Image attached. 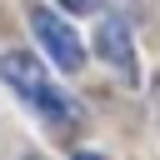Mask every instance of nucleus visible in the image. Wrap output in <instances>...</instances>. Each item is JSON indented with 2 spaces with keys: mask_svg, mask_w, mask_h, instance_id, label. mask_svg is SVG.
<instances>
[{
  "mask_svg": "<svg viewBox=\"0 0 160 160\" xmlns=\"http://www.w3.org/2000/svg\"><path fill=\"white\" fill-rule=\"evenodd\" d=\"M95 50L125 75V80H135V55H130V30L120 25V15H105L100 20V30H95Z\"/></svg>",
  "mask_w": 160,
  "mask_h": 160,
  "instance_id": "7ed1b4c3",
  "label": "nucleus"
},
{
  "mask_svg": "<svg viewBox=\"0 0 160 160\" xmlns=\"http://www.w3.org/2000/svg\"><path fill=\"white\" fill-rule=\"evenodd\" d=\"M75 160H105V155H95V150H85V155H75Z\"/></svg>",
  "mask_w": 160,
  "mask_h": 160,
  "instance_id": "39448f33",
  "label": "nucleus"
},
{
  "mask_svg": "<svg viewBox=\"0 0 160 160\" xmlns=\"http://www.w3.org/2000/svg\"><path fill=\"white\" fill-rule=\"evenodd\" d=\"M0 80H5L10 90H20V95L45 115V120H70V100L50 90V80H45V70H40L35 55H25V50L0 55Z\"/></svg>",
  "mask_w": 160,
  "mask_h": 160,
  "instance_id": "f257e3e1",
  "label": "nucleus"
},
{
  "mask_svg": "<svg viewBox=\"0 0 160 160\" xmlns=\"http://www.w3.org/2000/svg\"><path fill=\"white\" fill-rule=\"evenodd\" d=\"M30 30H35V35H40V45L55 55V65H60V70H80L85 50H80L75 30H70L60 15H50V10H30Z\"/></svg>",
  "mask_w": 160,
  "mask_h": 160,
  "instance_id": "f03ea898",
  "label": "nucleus"
},
{
  "mask_svg": "<svg viewBox=\"0 0 160 160\" xmlns=\"http://www.w3.org/2000/svg\"><path fill=\"white\" fill-rule=\"evenodd\" d=\"M95 5H100V0H65V10H75V15H90Z\"/></svg>",
  "mask_w": 160,
  "mask_h": 160,
  "instance_id": "20e7f679",
  "label": "nucleus"
},
{
  "mask_svg": "<svg viewBox=\"0 0 160 160\" xmlns=\"http://www.w3.org/2000/svg\"><path fill=\"white\" fill-rule=\"evenodd\" d=\"M30 160H40V155H30Z\"/></svg>",
  "mask_w": 160,
  "mask_h": 160,
  "instance_id": "423d86ee",
  "label": "nucleus"
}]
</instances>
